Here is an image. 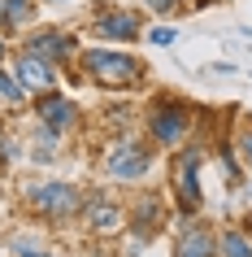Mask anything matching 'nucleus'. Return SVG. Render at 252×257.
Segmentation results:
<instances>
[{
    "label": "nucleus",
    "instance_id": "1",
    "mask_svg": "<svg viewBox=\"0 0 252 257\" xmlns=\"http://www.w3.org/2000/svg\"><path fill=\"white\" fill-rule=\"evenodd\" d=\"M79 74L87 83H100V87H135V83H144L148 66L122 48H83Z\"/></svg>",
    "mask_w": 252,
    "mask_h": 257
},
{
    "label": "nucleus",
    "instance_id": "2",
    "mask_svg": "<svg viewBox=\"0 0 252 257\" xmlns=\"http://www.w3.org/2000/svg\"><path fill=\"white\" fill-rule=\"evenodd\" d=\"M22 201H27V209L40 218V222L61 227V222H70V218H79L83 192L74 188V183H66V179H35V183L22 188Z\"/></svg>",
    "mask_w": 252,
    "mask_h": 257
},
{
    "label": "nucleus",
    "instance_id": "3",
    "mask_svg": "<svg viewBox=\"0 0 252 257\" xmlns=\"http://www.w3.org/2000/svg\"><path fill=\"white\" fill-rule=\"evenodd\" d=\"M200 166H204V149L200 144H178L170 162V188H174V209L183 218H196L204 205V188H200Z\"/></svg>",
    "mask_w": 252,
    "mask_h": 257
},
{
    "label": "nucleus",
    "instance_id": "4",
    "mask_svg": "<svg viewBox=\"0 0 252 257\" xmlns=\"http://www.w3.org/2000/svg\"><path fill=\"white\" fill-rule=\"evenodd\" d=\"M144 126L157 149H178L187 140V131H191V105L178 100V96H157L144 113Z\"/></svg>",
    "mask_w": 252,
    "mask_h": 257
},
{
    "label": "nucleus",
    "instance_id": "5",
    "mask_svg": "<svg viewBox=\"0 0 252 257\" xmlns=\"http://www.w3.org/2000/svg\"><path fill=\"white\" fill-rule=\"evenodd\" d=\"M109 179H118V183H139V179L152 170V140H139V136H122L113 149L105 153V162H100Z\"/></svg>",
    "mask_w": 252,
    "mask_h": 257
},
{
    "label": "nucleus",
    "instance_id": "6",
    "mask_svg": "<svg viewBox=\"0 0 252 257\" xmlns=\"http://www.w3.org/2000/svg\"><path fill=\"white\" fill-rule=\"evenodd\" d=\"M92 31L100 35V40H113V44H131V40H139L144 22H139V14H135V9H118V5H100V9L92 14Z\"/></svg>",
    "mask_w": 252,
    "mask_h": 257
},
{
    "label": "nucleus",
    "instance_id": "7",
    "mask_svg": "<svg viewBox=\"0 0 252 257\" xmlns=\"http://www.w3.org/2000/svg\"><path fill=\"white\" fill-rule=\"evenodd\" d=\"M31 109H35V122L53 126V131H70V126L79 122V105H74L66 92H57V87H48V92H35Z\"/></svg>",
    "mask_w": 252,
    "mask_h": 257
},
{
    "label": "nucleus",
    "instance_id": "8",
    "mask_svg": "<svg viewBox=\"0 0 252 257\" xmlns=\"http://www.w3.org/2000/svg\"><path fill=\"white\" fill-rule=\"evenodd\" d=\"M27 53H35V57H44V61L61 66V61H70V57L79 53V40H74L70 31H61V27H35L27 35Z\"/></svg>",
    "mask_w": 252,
    "mask_h": 257
},
{
    "label": "nucleus",
    "instance_id": "9",
    "mask_svg": "<svg viewBox=\"0 0 252 257\" xmlns=\"http://www.w3.org/2000/svg\"><path fill=\"white\" fill-rule=\"evenodd\" d=\"M79 218L96 231V235H113V231H118L122 222H126V209H122L118 201H109L105 192H87V196H83Z\"/></svg>",
    "mask_w": 252,
    "mask_h": 257
},
{
    "label": "nucleus",
    "instance_id": "10",
    "mask_svg": "<svg viewBox=\"0 0 252 257\" xmlns=\"http://www.w3.org/2000/svg\"><path fill=\"white\" fill-rule=\"evenodd\" d=\"M174 257H217V231L209 222H196L187 218L178 240H174Z\"/></svg>",
    "mask_w": 252,
    "mask_h": 257
},
{
    "label": "nucleus",
    "instance_id": "11",
    "mask_svg": "<svg viewBox=\"0 0 252 257\" xmlns=\"http://www.w3.org/2000/svg\"><path fill=\"white\" fill-rule=\"evenodd\" d=\"M14 74H18V83H22L31 96L48 92V87L57 83V66H53V61H44V57H35V53H27V48L14 57Z\"/></svg>",
    "mask_w": 252,
    "mask_h": 257
},
{
    "label": "nucleus",
    "instance_id": "12",
    "mask_svg": "<svg viewBox=\"0 0 252 257\" xmlns=\"http://www.w3.org/2000/svg\"><path fill=\"white\" fill-rule=\"evenodd\" d=\"M161 227H165V201L152 196V192H144V196L131 205V231H135V240H139V244L152 240Z\"/></svg>",
    "mask_w": 252,
    "mask_h": 257
},
{
    "label": "nucleus",
    "instance_id": "13",
    "mask_svg": "<svg viewBox=\"0 0 252 257\" xmlns=\"http://www.w3.org/2000/svg\"><path fill=\"white\" fill-rule=\"evenodd\" d=\"M40 0H0V31H22L35 22V9Z\"/></svg>",
    "mask_w": 252,
    "mask_h": 257
},
{
    "label": "nucleus",
    "instance_id": "14",
    "mask_svg": "<svg viewBox=\"0 0 252 257\" xmlns=\"http://www.w3.org/2000/svg\"><path fill=\"white\" fill-rule=\"evenodd\" d=\"M57 144H61V131L35 122V131H31V157H35V162H53V157H57Z\"/></svg>",
    "mask_w": 252,
    "mask_h": 257
},
{
    "label": "nucleus",
    "instance_id": "15",
    "mask_svg": "<svg viewBox=\"0 0 252 257\" xmlns=\"http://www.w3.org/2000/svg\"><path fill=\"white\" fill-rule=\"evenodd\" d=\"M217 257H252V240L235 227L217 231Z\"/></svg>",
    "mask_w": 252,
    "mask_h": 257
},
{
    "label": "nucleus",
    "instance_id": "16",
    "mask_svg": "<svg viewBox=\"0 0 252 257\" xmlns=\"http://www.w3.org/2000/svg\"><path fill=\"white\" fill-rule=\"evenodd\" d=\"M27 100V87L18 83L14 70H0V109H18Z\"/></svg>",
    "mask_w": 252,
    "mask_h": 257
},
{
    "label": "nucleus",
    "instance_id": "17",
    "mask_svg": "<svg viewBox=\"0 0 252 257\" xmlns=\"http://www.w3.org/2000/svg\"><path fill=\"white\" fill-rule=\"evenodd\" d=\"M9 253H14V257H53V253H48V244L31 240V235H14V240H9Z\"/></svg>",
    "mask_w": 252,
    "mask_h": 257
},
{
    "label": "nucleus",
    "instance_id": "18",
    "mask_svg": "<svg viewBox=\"0 0 252 257\" xmlns=\"http://www.w3.org/2000/svg\"><path fill=\"white\" fill-rule=\"evenodd\" d=\"M14 157H18L14 136H9V131H0V170H9V166H14Z\"/></svg>",
    "mask_w": 252,
    "mask_h": 257
},
{
    "label": "nucleus",
    "instance_id": "19",
    "mask_svg": "<svg viewBox=\"0 0 252 257\" xmlns=\"http://www.w3.org/2000/svg\"><path fill=\"white\" fill-rule=\"evenodd\" d=\"M148 40L165 48V44H174V40H178V31H174V27H152V31H148Z\"/></svg>",
    "mask_w": 252,
    "mask_h": 257
},
{
    "label": "nucleus",
    "instance_id": "20",
    "mask_svg": "<svg viewBox=\"0 0 252 257\" xmlns=\"http://www.w3.org/2000/svg\"><path fill=\"white\" fill-rule=\"evenodd\" d=\"M235 149H239V157H243V162L252 166V126H243V131H239V140H235Z\"/></svg>",
    "mask_w": 252,
    "mask_h": 257
},
{
    "label": "nucleus",
    "instance_id": "21",
    "mask_svg": "<svg viewBox=\"0 0 252 257\" xmlns=\"http://www.w3.org/2000/svg\"><path fill=\"white\" fill-rule=\"evenodd\" d=\"M144 5L152 9V14H174V9H178L183 0H144Z\"/></svg>",
    "mask_w": 252,
    "mask_h": 257
},
{
    "label": "nucleus",
    "instance_id": "22",
    "mask_svg": "<svg viewBox=\"0 0 252 257\" xmlns=\"http://www.w3.org/2000/svg\"><path fill=\"white\" fill-rule=\"evenodd\" d=\"M5 53H9V44H5V31H0V61H5Z\"/></svg>",
    "mask_w": 252,
    "mask_h": 257
},
{
    "label": "nucleus",
    "instance_id": "23",
    "mask_svg": "<svg viewBox=\"0 0 252 257\" xmlns=\"http://www.w3.org/2000/svg\"><path fill=\"white\" fill-rule=\"evenodd\" d=\"M44 5H61V0H44Z\"/></svg>",
    "mask_w": 252,
    "mask_h": 257
}]
</instances>
